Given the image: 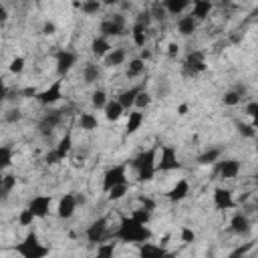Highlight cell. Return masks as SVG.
I'll return each mask as SVG.
<instances>
[{
  "label": "cell",
  "mask_w": 258,
  "mask_h": 258,
  "mask_svg": "<svg viewBox=\"0 0 258 258\" xmlns=\"http://www.w3.org/2000/svg\"><path fill=\"white\" fill-rule=\"evenodd\" d=\"M115 238L127 244H146L152 238V230L140 222H136L132 216H123L119 222V228L115 230Z\"/></svg>",
  "instance_id": "obj_1"
},
{
  "label": "cell",
  "mask_w": 258,
  "mask_h": 258,
  "mask_svg": "<svg viewBox=\"0 0 258 258\" xmlns=\"http://www.w3.org/2000/svg\"><path fill=\"white\" fill-rule=\"evenodd\" d=\"M134 170L138 172V180L140 182H152L156 172H158V158H156V148L142 152L138 158L132 160Z\"/></svg>",
  "instance_id": "obj_2"
},
{
  "label": "cell",
  "mask_w": 258,
  "mask_h": 258,
  "mask_svg": "<svg viewBox=\"0 0 258 258\" xmlns=\"http://www.w3.org/2000/svg\"><path fill=\"white\" fill-rule=\"evenodd\" d=\"M15 252H19L23 258H47L51 250H49L45 244H41L37 232L33 230V232H29V234L25 236L23 242H19V244L15 246Z\"/></svg>",
  "instance_id": "obj_3"
},
{
  "label": "cell",
  "mask_w": 258,
  "mask_h": 258,
  "mask_svg": "<svg viewBox=\"0 0 258 258\" xmlns=\"http://www.w3.org/2000/svg\"><path fill=\"white\" fill-rule=\"evenodd\" d=\"M65 113H67L65 109H53V111L45 113V115L41 117V121H39V134H41L43 138H51L53 132H55V127H59V125L63 123Z\"/></svg>",
  "instance_id": "obj_4"
},
{
  "label": "cell",
  "mask_w": 258,
  "mask_h": 258,
  "mask_svg": "<svg viewBox=\"0 0 258 258\" xmlns=\"http://www.w3.org/2000/svg\"><path fill=\"white\" fill-rule=\"evenodd\" d=\"M121 184H127V164L113 166L103 174V192L109 194L115 186H121Z\"/></svg>",
  "instance_id": "obj_5"
},
{
  "label": "cell",
  "mask_w": 258,
  "mask_h": 258,
  "mask_svg": "<svg viewBox=\"0 0 258 258\" xmlns=\"http://www.w3.org/2000/svg\"><path fill=\"white\" fill-rule=\"evenodd\" d=\"M99 33H101V37H105V39L121 37V35L125 33V17H123V15H113L111 19L103 21L101 27H99Z\"/></svg>",
  "instance_id": "obj_6"
},
{
  "label": "cell",
  "mask_w": 258,
  "mask_h": 258,
  "mask_svg": "<svg viewBox=\"0 0 258 258\" xmlns=\"http://www.w3.org/2000/svg\"><path fill=\"white\" fill-rule=\"evenodd\" d=\"M206 71V55L202 51H192L184 61V73L188 77H196Z\"/></svg>",
  "instance_id": "obj_7"
},
{
  "label": "cell",
  "mask_w": 258,
  "mask_h": 258,
  "mask_svg": "<svg viewBox=\"0 0 258 258\" xmlns=\"http://www.w3.org/2000/svg\"><path fill=\"white\" fill-rule=\"evenodd\" d=\"M182 164L178 160V152L174 146H164L162 148V158L158 162V170L160 172H174V170H180Z\"/></svg>",
  "instance_id": "obj_8"
},
{
  "label": "cell",
  "mask_w": 258,
  "mask_h": 258,
  "mask_svg": "<svg viewBox=\"0 0 258 258\" xmlns=\"http://www.w3.org/2000/svg\"><path fill=\"white\" fill-rule=\"evenodd\" d=\"M77 53L73 51H59L57 53V75L59 77H65L71 73V69L77 65Z\"/></svg>",
  "instance_id": "obj_9"
},
{
  "label": "cell",
  "mask_w": 258,
  "mask_h": 258,
  "mask_svg": "<svg viewBox=\"0 0 258 258\" xmlns=\"http://www.w3.org/2000/svg\"><path fill=\"white\" fill-rule=\"evenodd\" d=\"M61 99H63V81H55L49 89H45L37 95V101L41 105H55Z\"/></svg>",
  "instance_id": "obj_10"
},
{
  "label": "cell",
  "mask_w": 258,
  "mask_h": 258,
  "mask_svg": "<svg viewBox=\"0 0 258 258\" xmlns=\"http://www.w3.org/2000/svg\"><path fill=\"white\" fill-rule=\"evenodd\" d=\"M107 238V218H97L87 228V240L93 244H99Z\"/></svg>",
  "instance_id": "obj_11"
},
{
  "label": "cell",
  "mask_w": 258,
  "mask_h": 258,
  "mask_svg": "<svg viewBox=\"0 0 258 258\" xmlns=\"http://www.w3.org/2000/svg\"><path fill=\"white\" fill-rule=\"evenodd\" d=\"M77 206H79L77 196H75V194H65V196L59 200V208H57L59 218H61V220H69V218L75 214Z\"/></svg>",
  "instance_id": "obj_12"
},
{
  "label": "cell",
  "mask_w": 258,
  "mask_h": 258,
  "mask_svg": "<svg viewBox=\"0 0 258 258\" xmlns=\"http://www.w3.org/2000/svg\"><path fill=\"white\" fill-rule=\"evenodd\" d=\"M230 230H232L234 234H238V236H246V234L252 230V224H250V220H248L246 214L238 212V214H234L232 220H230Z\"/></svg>",
  "instance_id": "obj_13"
},
{
  "label": "cell",
  "mask_w": 258,
  "mask_h": 258,
  "mask_svg": "<svg viewBox=\"0 0 258 258\" xmlns=\"http://www.w3.org/2000/svg\"><path fill=\"white\" fill-rule=\"evenodd\" d=\"M51 196H37V198H33L31 200V204H29V208L33 210V214L37 216V218H45V216H49V210H51Z\"/></svg>",
  "instance_id": "obj_14"
},
{
  "label": "cell",
  "mask_w": 258,
  "mask_h": 258,
  "mask_svg": "<svg viewBox=\"0 0 258 258\" xmlns=\"http://www.w3.org/2000/svg\"><path fill=\"white\" fill-rule=\"evenodd\" d=\"M214 206L218 210H230V208H234L232 192L226 190V188H216L214 190Z\"/></svg>",
  "instance_id": "obj_15"
},
{
  "label": "cell",
  "mask_w": 258,
  "mask_h": 258,
  "mask_svg": "<svg viewBox=\"0 0 258 258\" xmlns=\"http://www.w3.org/2000/svg\"><path fill=\"white\" fill-rule=\"evenodd\" d=\"M218 174L224 180H234L240 174V162L238 160H224L218 164Z\"/></svg>",
  "instance_id": "obj_16"
},
{
  "label": "cell",
  "mask_w": 258,
  "mask_h": 258,
  "mask_svg": "<svg viewBox=\"0 0 258 258\" xmlns=\"http://www.w3.org/2000/svg\"><path fill=\"white\" fill-rule=\"evenodd\" d=\"M142 91H144L142 87H132V89H125V91H121V93L117 95V101L123 105V109L136 107V101H138V97H140V93H142Z\"/></svg>",
  "instance_id": "obj_17"
},
{
  "label": "cell",
  "mask_w": 258,
  "mask_h": 258,
  "mask_svg": "<svg viewBox=\"0 0 258 258\" xmlns=\"http://www.w3.org/2000/svg\"><path fill=\"white\" fill-rule=\"evenodd\" d=\"M188 194H190V184H188V180H178V184L168 192V200H170V202H182V200L188 198Z\"/></svg>",
  "instance_id": "obj_18"
},
{
  "label": "cell",
  "mask_w": 258,
  "mask_h": 258,
  "mask_svg": "<svg viewBox=\"0 0 258 258\" xmlns=\"http://www.w3.org/2000/svg\"><path fill=\"white\" fill-rule=\"evenodd\" d=\"M168 254L166 248L158 246V244H152V242H146L140 246V258H164Z\"/></svg>",
  "instance_id": "obj_19"
},
{
  "label": "cell",
  "mask_w": 258,
  "mask_h": 258,
  "mask_svg": "<svg viewBox=\"0 0 258 258\" xmlns=\"http://www.w3.org/2000/svg\"><path fill=\"white\" fill-rule=\"evenodd\" d=\"M111 51H113V49H111L109 39H105V37H101V35L93 39V43H91V53H93L95 57H107Z\"/></svg>",
  "instance_id": "obj_20"
},
{
  "label": "cell",
  "mask_w": 258,
  "mask_h": 258,
  "mask_svg": "<svg viewBox=\"0 0 258 258\" xmlns=\"http://www.w3.org/2000/svg\"><path fill=\"white\" fill-rule=\"evenodd\" d=\"M71 150H73V134H71V129H67V134L61 138V142H59V146L55 148V152H57L59 160L63 162V160L71 154Z\"/></svg>",
  "instance_id": "obj_21"
},
{
  "label": "cell",
  "mask_w": 258,
  "mask_h": 258,
  "mask_svg": "<svg viewBox=\"0 0 258 258\" xmlns=\"http://www.w3.org/2000/svg\"><path fill=\"white\" fill-rule=\"evenodd\" d=\"M196 29H198V21H196L192 15L182 17V19L178 21V31H180V35H182V37H190V35H194V33H196Z\"/></svg>",
  "instance_id": "obj_22"
},
{
  "label": "cell",
  "mask_w": 258,
  "mask_h": 258,
  "mask_svg": "<svg viewBox=\"0 0 258 258\" xmlns=\"http://www.w3.org/2000/svg\"><path fill=\"white\" fill-rule=\"evenodd\" d=\"M210 13H212V3H208V0H196L194 7H192V17H194L196 21L208 19Z\"/></svg>",
  "instance_id": "obj_23"
},
{
  "label": "cell",
  "mask_w": 258,
  "mask_h": 258,
  "mask_svg": "<svg viewBox=\"0 0 258 258\" xmlns=\"http://www.w3.org/2000/svg\"><path fill=\"white\" fill-rule=\"evenodd\" d=\"M142 123H144V113L142 111H132V113H129V119H127V125H125V134L134 136L138 129L142 127Z\"/></svg>",
  "instance_id": "obj_24"
},
{
  "label": "cell",
  "mask_w": 258,
  "mask_h": 258,
  "mask_svg": "<svg viewBox=\"0 0 258 258\" xmlns=\"http://www.w3.org/2000/svg\"><path fill=\"white\" fill-rule=\"evenodd\" d=\"M190 7L188 0H164V9L168 11V15H182L186 9Z\"/></svg>",
  "instance_id": "obj_25"
},
{
  "label": "cell",
  "mask_w": 258,
  "mask_h": 258,
  "mask_svg": "<svg viewBox=\"0 0 258 258\" xmlns=\"http://www.w3.org/2000/svg\"><path fill=\"white\" fill-rule=\"evenodd\" d=\"M125 59H127L125 49H113V51L105 57V67H119V65L125 63Z\"/></svg>",
  "instance_id": "obj_26"
},
{
  "label": "cell",
  "mask_w": 258,
  "mask_h": 258,
  "mask_svg": "<svg viewBox=\"0 0 258 258\" xmlns=\"http://www.w3.org/2000/svg\"><path fill=\"white\" fill-rule=\"evenodd\" d=\"M103 111H105V117H107L109 121H117V119L123 115L125 109H123V105H121L117 99H113V101L107 103V107H105Z\"/></svg>",
  "instance_id": "obj_27"
},
{
  "label": "cell",
  "mask_w": 258,
  "mask_h": 258,
  "mask_svg": "<svg viewBox=\"0 0 258 258\" xmlns=\"http://www.w3.org/2000/svg\"><path fill=\"white\" fill-rule=\"evenodd\" d=\"M99 77H101V69H99L95 63H87V65L83 67V81H85L87 85H93Z\"/></svg>",
  "instance_id": "obj_28"
},
{
  "label": "cell",
  "mask_w": 258,
  "mask_h": 258,
  "mask_svg": "<svg viewBox=\"0 0 258 258\" xmlns=\"http://www.w3.org/2000/svg\"><path fill=\"white\" fill-rule=\"evenodd\" d=\"M79 125H81V129H85V132H95V129L99 127V121L93 113H81L79 115Z\"/></svg>",
  "instance_id": "obj_29"
},
{
  "label": "cell",
  "mask_w": 258,
  "mask_h": 258,
  "mask_svg": "<svg viewBox=\"0 0 258 258\" xmlns=\"http://www.w3.org/2000/svg\"><path fill=\"white\" fill-rule=\"evenodd\" d=\"M144 71H146V61H142V59H134V61H129L125 75H127L129 79H134V77H140Z\"/></svg>",
  "instance_id": "obj_30"
},
{
  "label": "cell",
  "mask_w": 258,
  "mask_h": 258,
  "mask_svg": "<svg viewBox=\"0 0 258 258\" xmlns=\"http://www.w3.org/2000/svg\"><path fill=\"white\" fill-rule=\"evenodd\" d=\"M15 188H17V176L7 174V176L3 178V186H0V194H3V198L7 200V198H9V194H11Z\"/></svg>",
  "instance_id": "obj_31"
},
{
  "label": "cell",
  "mask_w": 258,
  "mask_h": 258,
  "mask_svg": "<svg viewBox=\"0 0 258 258\" xmlns=\"http://www.w3.org/2000/svg\"><path fill=\"white\" fill-rule=\"evenodd\" d=\"M107 103H109V99H107V93H105L103 89L93 91V95H91V105H93L95 109H105Z\"/></svg>",
  "instance_id": "obj_32"
},
{
  "label": "cell",
  "mask_w": 258,
  "mask_h": 258,
  "mask_svg": "<svg viewBox=\"0 0 258 258\" xmlns=\"http://www.w3.org/2000/svg\"><path fill=\"white\" fill-rule=\"evenodd\" d=\"M220 154H222V152H220L218 148H214V150H208V152H204L202 156H198V164H200V166H210V164L218 162Z\"/></svg>",
  "instance_id": "obj_33"
},
{
  "label": "cell",
  "mask_w": 258,
  "mask_h": 258,
  "mask_svg": "<svg viewBox=\"0 0 258 258\" xmlns=\"http://www.w3.org/2000/svg\"><path fill=\"white\" fill-rule=\"evenodd\" d=\"M148 29H144V27H140V25H134L132 27V37H134V43L138 45V47H146V41H148V33H146Z\"/></svg>",
  "instance_id": "obj_34"
},
{
  "label": "cell",
  "mask_w": 258,
  "mask_h": 258,
  "mask_svg": "<svg viewBox=\"0 0 258 258\" xmlns=\"http://www.w3.org/2000/svg\"><path fill=\"white\" fill-rule=\"evenodd\" d=\"M150 13H152V19L158 21V23H164L168 19V11L164 9V3H154L152 9H150Z\"/></svg>",
  "instance_id": "obj_35"
},
{
  "label": "cell",
  "mask_w": 258,
  "mask_h": 258,
  "mask_svg": "<svg viewBox=\"0 0 258 258\" xmlns=\"http://www.w3.org/2000/svg\"><path fill=\"white\" fill-rule=\"evenodd\" d=\"M13 164V148L11 146H3L0 148V168L7 170Z\"/></svg>",
  "instance_id": "obj_36"
},
{
  "label": "cell",
  "mask_w": 258,
  "mask_h": 258,
  "mask_svg": "<svg viewBox=\"0 0 258 258\" xmlns=\"http://www.w3.org/2000/svg\"><path fill=\"white\" fill-rule=\"evenodd\" d=\"M236 129H238V134L246 140H256V129L252 127V123H236Z\"/></svg>",
  "instance_id": "obj_37"
},
{
  "label": "cell",
  "mask_w": 258,
  "mask_h": 258,
  "mask_svg": "<svg viewBox=\"0 0 258 258\" xmlns=\"http://www.w3.org/2000/svg\"><path fill=\"white\" fill-rule=\"evenodd\" d=\"M113 254H115V244L107 242V244H101L97 248V254L93 258H113Z\"/></svg>",
  "instance_id": "obj_38"
},
{
  "label": "cell",
  "mask_w": 258,
  "mask_h": 258,
  "mask_svg": "<svg viewBox=\"0 0 258 258\" xmlns=\"http://www.w3.org/2000/svg\"><path fill=\"white\" fill-rule=\"evenodd\" d=\"M244 111H246V115L252 119V127H254V129H258V101L248 103V105L244 107Z\"/></svg>",
  "instance_id": "obj_39"
},
{
  "label": "cell",
  "mask_w": 258,
  "mask_h": 258,
  "mask_svg": "<svg viewBox=\"0 0 258 258\" xmlns=\"http://www.w3.org/2000/svg\"><path fill=\"white\" fill-rule=\"evenodd\" d=\"M81 11L85 15H97L101 11V3H97V0H87V3H81Z\"/></svg>",
  "instance_id": "obj_40"
},
{
  "label": "cell",
  "mask_w": 258,
  "mask_h": 258,
  "mask_svg": "<svg viewBox=\"0 0 258 258\" xmlns=\"http://www.w3.org/2000/svg\"><path fill=\"white\" fill-rule=\"evenodd\" d=\"M35 214H33V210L31 208H25L21 214H19V224L21 226H33V222H35Z\"/></svg>",
  "instance_id": "obj_41"
},
{
  "label": "cell",
  "mask_w": 258,
  "mask_h": 258,
  "mask_svg": "<svg viewBox=\"0 0 258 258\" xmlns=\"http://www.w3.org/2000/svg\"><path fill=\"white\" fill-rule=\"evenodd\" d=\"M152 13H150V9L148 11H142L138 17H136V25H140V27H144V29H150V25H152Z\"/></svg>",
  "instance_id": "obj_42"
},
{
  "label": "cell",
  "mask_w": 258,
  "mask_h": 258,
  "mask_svg": "<svg viewBox=\"0 0 258 258\" xmlns=\"http://www.w3.org/2000/svg\"><path fill=\"white\" fill-rule=\"evenodd\" d=\"M240 93L238 91H228V93H224V97H222V103L224 105H228V107H234V105H238L240 103Z\"/></svg>",
  "instance_id": "obj_43"
},
{
  "label": "cell",
  "mask_w": 258,
  "mask_h": 258,
  "mask_svg": "<svg viewBox=\"0 0 258 258\" xmlns=\"http://www.w3.org/2000/svg\"><path fill=\"white\" fill-rule=\"evenodd\" d=\"M127 192H129V186H127V184H121V186H115L107 196H109V200H113V202H115V200H121Z\"/></svg>",
  "instance_id": "obj_44"
},
{
  "label": "cell",
  "mask_w": 258,
  "mask_h": 258,
  "mask_svg": "<svg viewBox=\"0 0 258 258\" xmlns=\"http://www.w3.org/2000/svg\"><path fill=\"white\" fill-rule=\"evenodd\" d=\"M132 218L136 220V222H140V224H148L150 220H152V212H148V210H144V208H140V210H136L134 214H132Z\"/></svg>",
  "instance_id": "obj_45"
},
{
  "label": "cell",
  "mask_w": 258,
  "mask_h": 258,
  "mask_svg": "<svg viewBox=\"0 0 258 258\" xmlns=\"http://www.w3.org/2000/svg\"><path fill=\"white\" fill-rule=\"evenodd\" d=\"M9 71L15 73V75H21V73L25 71V59H23V57H15V59L11 61V65H9Z\"/></svg>",
  "instance_id": "obj_46"
},
{
  "label": "cell",
  "mask_w": 258,
  "mask_h": 258,
  "mask_svg": "<svg viewBox=\"0 0 258 258\" xmlns=\"http://www.w3.org/2000/svg\"><path fill=\"white\" fill-rule=\"evenodd\" d=\"M252 246H254V242H246L244 246H238V248H236V250H234V252H232L228 258H244V256H246V254L252 250Z\"/></svg>",
  "instance_id": "obj_47"
},
{
  "label": "cell",
  "mask_w": 258,
  "mask_h": 258,
  "mask_svg": "<svg viewBox=\"0 0 258 258\" xmlns=\"http://www.w3.org/2000/svg\"><path fill=\"white\" fill-rule=\"evenodd\" d=\"M150 103H152V95H150V93H146V91H142V93H140V97H138V101H136V107H138V111H140V109L150 107Z\"/></svg>",
  "instance_id": "obj_48"
},
{
  "label": "cell",
  "mask_w": 258,
  "mask_h": 258,
  "mask_svg": "<svg viewBox=\"0 0 258 258\" xmlns=\"http://www.w3.org/2000/svg\"><path fill=\"white\" fill-rule=\"evenodd\" d=\"M23 119V111L21 109H9L7 113H5V121L7 123H17V121H21Z\"/></svg>",
  "instance_id": "obj_49"
},
{
  "label": "cell",
  "mask_w": 258,
  "mask_h": 258,
  "mask_svg": "<svg viewBox=\"0 0 258 258\" xmlns=\"http://www.w3.org/2000/svg\"><path fill=\"white\" fill-rule=\"evenodd\" d=\"M194 240H196L194 230H192V228H188V226H186V228H182V242H184V244H192Z\"/></svg>",
  "instance_id": "obj_50"
},
{
  "label": "cell",
  "mask_w": 258,
  "mask_h": 258,
  "mask_svg": "<svg viewBox=\"0 0 258 258\" xmlns=\"http://www.w3.org/2000/svg\"><path fill=\"white\" fill-rule=\"evenodd\" d=\"M43 162H45V164H49V166H55V164H59L61 160H59L57 152H55V150H51V152H49V154L43 158Z\"/></svg>",
  "instance_id": "obj_51"
},
{
  "label": "cell",
  "mask_w": 258,
  "mask_h": 258,
  "mask_svg": "<svg viewBox=\"0 0 258 258\" xmlns=\"http://www.w3.org/2000/svg\"><path fill=\"white\" fill-rule=\"evenodd\" d=\"M140 202H142V208H144V210H148V212H154V210H156V202H154V200H150V198H140Z\"/></svg>",
  "instance_id": "obj_52"
},
{
  "label": "cell",
  "mask_w": 258,
  "mask_h": 258,
  "mask_svg": "<svg viewBox=\"0 0 258 258\" xmlns=\"http://www.w3.org/2000/svg\"><path fill=\"white\" fill-rule=\"evenodd\" d=\"M178 53H180V47H178L176 43H170V47H168V55H170L172 59H176V57H178Z\"/></svg>",
  "instance_id": "obj_53"
},
{
  "label": "cell",
  "mask_w": 258,
  "mask_h": 258,
  "mask_svg": "<svg viewBox=\"0 0 258 258\" xmlns=\"http://www.w3.org/2000/svg\"><path fill=\"white\" fill-rule=\"evenodd\" d=\"M55 31H57L55 23H45V27H43V33L45 35H55Z\"/></svg>",
  "instance_id": "obj_54"
},
{
  "label": "cell",
  "mask_w": 258,
  "mask_h": 258,
  "mask_svg": "<svg viewBox=\"0 0 258 258\" xmlns=\"http://www.w3.org/2000/svg\"><path fill=\"white\" fill-rule=\"evenodd\" d=\"M0 21H3V23L7 21V9L3 5H0Z\"/></svg>",
  "instance_id": "obj_55"
},
{
  "label": "cell",
  "mask_w": 258,
  "mask_h": 258,
  "mask_svg": "<svg viewBox=\"0 0 258 258\" xmlns=\"http://www.w3.org/2000/svg\"><path fill=\"white\" fill-rule=\"evenodd\" d=\"M140 59H142V61H148V59H152V53L144 49V51H142V57H140Z\"/></svg>",
  "instance_id": "obj_56"
},
{
  "label": "cell",
  "mask_w": 258,
  "mask_h": 258,
  "mask_svg": "<svg viewBox=\"0 0 258 258\" xmlns=\"http://www.w3.org/2000/svg\"><path fill=\"white\" fill-rule=\"evenodd\" d=\"M188 109H190L188 105H180V107H178V113H180V115H188Z\"/></svg>",
  "instance_id": "obj_57"
},
{
  "label": "cell",
  "mask_w": 258,
  "mask_h": 258,
  "mask_svg": "<svg viewBox=\"0 0 258 258\" xmlns=\"http://www.w3.org/2000/svg\"><path fill=\"white\" fill-rule=\"evenodd\" d=\"M164 258H176V252H168Z\"/></svg>",
  "instance_id": "obj_58"
},
{
  "label": "cell",
  "mask_w": 258,
  "mask_h": 258,
  "mask_svg": "<svg viewBox=\"0 0 258 258\" xmlns=\"http://www.w3.org/2000/svg\"><path fill=\"white\" fill-rule=\"evenodd\" d=\"M254 182H256V186H258V174H256V176H254Z\"/></svg>",
  "instance_id": "obj_59"
},
{
  "label": "cell",
  "mask_w": 258,
  "mask_h": 258,
  "mask_svg": "<svg viewBox=\"0 0 258 258\" xmlns=\"http://www.w3.org/2000/svg\"><path fill=\"white\" fill-rule=\"evenodd\" d=\"M254 148H256V154H258V140H256V146Z\"/></svg>",
  "instance_id": "obj_60"
},
{
  "label": "cell",
  "mask_w": 258,
  "mask_h": 258,
  "mask_svg": "<svg viewBox=\"0 0 258 258\" xmlns=\"http://www.w3.org/2000/svg\"><path fill=\"white\" fill-rule=\"evenodd\" d=\"M254 15H258V9H256V13H254Z\"/></svg>",
  "instance_id": "obj_61"
}]
</instances>
